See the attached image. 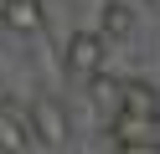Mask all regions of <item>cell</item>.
I'll list each match as a JSON object with an SVG mask.
<instances>
[{"label": "cell", "mask_w": 160, "mask_h": 154, "mask_svg": "<svg viewBox=\"0 0 160 154\" xmlns=\"http://www.w3.org/2000/svg\"><path fill=\"white\" fill-rule=\"evenodd\" d=\"M108 133H114L119 149H160V118H150V113H129V108H114L108 113Z\"/></svg>", "instance_id": "cell-1"}, {"label": "cell", "mask_w": 160, "mask_h": 154, "mask_svg": "<svg viewBox=\"0 0 160 154\" xmlns=\"http://www.w3.org/2000/svg\"><path fill=\"white\" fill-rule=\"evenodd\" d=\"M67 72H72L78 82H88L93 72H103V36L78 31V36L67 41Z\"/></svg>", "instance_id": "cell-2"}, {"label": "cell", "mask_w": 160, "mask_h": 154, "mask_svg": "<svg viewBox=\"0 0 160 154\" xmlns=\"http://www.w3.org/2000/svg\"><path fill=\"white\" fill-rule=\"evenodd\" d=\"M26 113H31V139H36V149H57V144L67 139V113L57 108V103L42 98V103H31Z\"/></svg>", "instance_id": "cell-3"}, {"label": "cell", "mask_w": 160, "mask_h": 154, "mask_svg": "<svg viewBox=\"0 0 160 154\" xmlns=\"http://www.w3.org/2000/svg\"><path fill=\"white\" fill-rule=\"evenodd\" d=\"M21 154V149H36L31 139V113L16 108V103H0V154Z\"/></svg>", "instance_id": "cell-4"}, {"label": "cell", "mask_w": 160, "mask_h": 154, "mask_svg": "<svg viewBox=\"0 0 160 154\" xmlns=\"http://www.w3.org/2000/svg\"><path fill=\"white\" fill-rule=\"evenodd\" d=\"M0 21L21 36H31V31H42L47 10H42V0H0Z\"/></svg>", "instance_id": "cell-5"}, {"label": "cell", "mask_w": 160, "mask_h": 154, "mask_svg": "<svg viewBox=\"0 0 160 154\" xmlns=\"http://www.w3.org/2000/svg\"><path fill=\"white\" fill-rule=\"evenodd\" d=\"M119 108L160 118V98H155V87H145V82H119Z\"/></svg>", "instance_id": "cell-6"}, {"label": "cell", "mask_w": 160, "mask_h": 154, "mask_svg": "<svg viewBox=\"0 0 160 154\" xmlns=\"http://www.w3.org/2000/svg\"><path fill=\"white\" fill-rule=\"evenodd\" d=\"M129 31H134V16H129V5H119V0H108V5H103V36L124 41Z\"/></svg>", "instance_id": "cell-7"}, {"label": "cell", "mask_w": 160, "mask_h": 154, "mask_svg": "<svg viewBox=\"0 0 160 154\" xmlns=\"http://www.w3.org/2000/svg\"><path fill=\"white\" fill-rule=\"evenodd\" d=\"M88 87H93V103H98L103 113H114V108H119V82H114V77L93 72V77H88Z\"/></svg>", "instance_id": "cell-8"}]
</instances>
